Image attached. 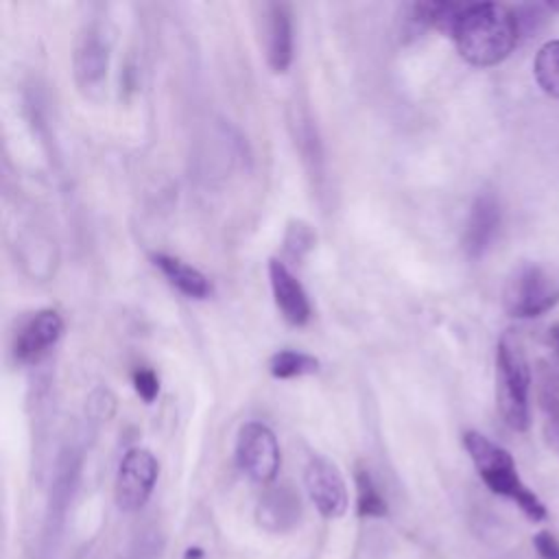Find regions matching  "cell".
Listing matches in <instances>:
<instances>
[{
	"label": "cell",
	"instance_id": "1",
	"mask_svg": "<svg viewBox=\"0 0 559 559\" xmlns=\"http://www.w3.org/2000/svg\"><path fill=\"white\" fill-rule=\"evenodd\" d=\"M520 37L515 9L498 2L465 4L452 31L459 55L476 68H491L504 61Z\"/></svg>",
	"mask_w": 559,
	"mask_h": 559
},
{
	"label": "cell",
	"instance_id": "2",
	"mask_svg": "<svg viewBox=\"0 0 559 559\" xmlns=\"http://www.w3.org/2000/svg\"><path fill=\"white\" fill-rule=\"evenodd\" d=\"M463 445H465L478 476L493 493L515 502L528 520H535V522L546 520L548 511H546L544 502L537 498L535 491H531L522 483L515 461L504 448H500L498 443H493L491 439H487L485 435H480L476 430H467L463 435Z\"/></svg>",
	"mask_w": 559,
	"mask_h": 559
},
{
	"label": "cell",
	"instance_id": "3",
	"mask_svg": "<svg viewBox=\"0 0 559 559\" xmlns=\"http://www.w3.org/2000/svg\"><path fill=\"white\" fill-rule=\"evenodd\" d=\"M496 404L511 430L531 426V367L515 330H507L496 347Z\"/></svg>",
	"mask_w": 559,
	"mask_h": 559
},
{
	"label": "cell",
	"instance_id": "4",
	"mask_svg": "<svg viewBox=\"0 0 559 559\" xmlns=\"http://www.w3.org/2000/svg\"><path fill=\"white\" fill-rule=\"evenodd\" d=\"M502 304L515 319H533L552 310L559 304V266L522 262L507 277Z\"/></svg>",
	"mask_w": 559,
	"mask_h": 559
},
{
	"label": "cell",
	"instance_id": "5",
	"mask_svg": "<svg viewBox=\"0 0 559 559\" xmlns=\"http://www.w3.org/2000/svg\"><path fill=\"white\" fill-rule=\"evenodd\" d=\"M236 463L255 483L275 480L282 465L275 432L262 421H247L236 437Z\"/></svg>",
	"mask_w": 559,
	"mask_h": 559
},
{
	"label": "cell",
	"instance_id": "6",
	"mask_svg": "<svg viewBox=\"0 0 559 559\" xmlns=\"http://www.w3.org/2000/svg\"><path fill=\"white\" fill-rule=\"evenodd\" d=\"M159 476V463L155 454L146 448H131L120 459L118 472H116V485L114 496L116 504L124 513L140 511L157 483Z\"/></svg>",
	"mask_w": 559,
	"mask_h": 559
},
{
	"label": "cell",
	"instance_id": "7",
	"mask_svg": "<svg viewBox=\"0 0 559 559\" xmlns=\"http://www.w3.org/2000/svg\"><path fill=\"white\" fill-rule=\"evenodd\" d=\"M304 485L312 504L323 518L336 520L345 515L349 496L345 478L334 461L321 454L310 456V461L304 467Z\"/></svg>",
	"mask_w": 559,
	"mask_h": 559
},
{
	"label": "cell",
	"instance_id": "8",
	"mask_svg": "<svg viewBox=\"0 0 559 559\" xmlns=\"http://www.w3.org/2000/svg\"><path fill=\"white\" fill-rule=\"evenodd\" d=\"M63 319L57 310L44 308L35 312L17 332L13 343V354L20 362L33 365L39 362L61 338Z\"/></svg>",
	"mask_w": 559,
	"mask_h": 559
},
{
	"label": "cell",
	"instance_id": "9",
	"mask_svg": "<svg viewBox=\"0 0 559 559\" xmlns=\"http://www.w3.org/2000/svg\"><path fill=\"white\" fill-rule=\"evenodd\" d=\"M502 223L500 201L493 192H480L467 214V223L463 229V249L467 258L478 260L491 247Z\"/></svg>",
	"mask_w": 559,
	"mask_h": 559
},
{
	"label": "cell",
	"instance_id": "10",
	"mask_svg": "<svg viewBox=\"0 0 559 559\" xmlns=\"http://www.w3.org/2000/svg\"><path fill=\"white\" fill-rule=\"evenodd\" d=\"M74 79L83 90H98L109 68V41L100 26H87L74 48L72 57Z\"/></svg>",
	"mask_w": 559,
	"mask_h": 559
},
{
	"label": "cell",
	"instance_id": "11",
	"mask_svg": "<svg viewBox=\"0 0 559 559\" xmlns=\"http://www.w3.org/2000/svg\"><path fill=\"white\" fill-rule=\"evenodd\" d=\"M301 520V500L290 485L269 487L255 504V522L262 531L280 535L293 531Z\"/></svg>",
	"mask_w": 559,
	"mask_h": 559
},
{
	"label": "cell",
	"instance_id": "12",
	"mask_svg": "<svg viewBox=\"0 0 559 559\" xmlns=\"http://www.w3.org/2000/svg\"><path fill=\"white\" fill-rule=\"evenodd\" d=\"M269 280L275 306L282 312V317L295 328L306 325L312 317V306L301 282L293 275V271L282 260L273 258L269 260Z\"/></svg>",
	"mask_w": 559,
	"mask_h": 559
},
{
	"label": "cell",
	"instance_id": "13",
	"mask_svg": "<svg viewBox=\"0 0 559 559\" xmlns=\"http://www.w3.org/2000/svg\"><path fill=\"white\" fill-rule=\"evenodd\" d=\"M264 50L273 72L284 74L293 63V15L284 2L264 4Z\"/></svg>",
	"mask_w": 559,
	"mask_h": 559
},
{
	"label": "cell",
	"instance_id": "14",
	"mask_svg": "<svg viewBox=\"0 0 559 559\" xmlns=\"http://www.w3.org/2000/svg\"><path fill=\"white\" fill-rule=\"evenodd\" d=\"M542 424L546 443L559 452V360L539 362V384H537Z\"/></svg>",
	"mask_w": 559,
	"mask_h": 559
},
{
	"label": "cell",
	"instance_id": "15",
	"mask_svg": "<svg viewBox=\"0 0 559 559\" xmlns=\"http://www.w3.org/2000/svg\"><path fill=\"white\" fill-rule=\"evenodd\" d=\"M151 260L162 271V275L186 297L205 299L212 295L210 280L199 269L186 264L183 260L168 255V253H153Z\"/></svg>",
	"mask_w": 559,
	"mask_h": 559
},
{
	"label": "cell",
	"instance_id": "16",
	"mask_svg": "<svg viewBox=\"0 0 559 559\" xmlns=\"http://www.w3.org/2000/svg\"><path fill=\"white\" fill-rule=\"evenodd\" d=\"M269 371L277 380H288V378L317 373L319 371V358H314L306 352H297V349H280L271 356Z\"/></svg>",
	"mask_w": 559,
	"mask_h": 559
},
{
	"label": "cell",
	"instance_id": "17",
	"mask_svg": "<svg viewBox=\"0 0 559 559\" xmlns=\"http://www.w3.org/2000/svg\"><path fill=\"white\" fill-rule=\"evenodd\" d=\"M465 4L459 2H443V0H432V2H415L411 7L413 17L426 26H435L439 31H448L452 35L454 24L461 15Z\"/></svg>",
	"mask_w": 559,
	"mask_h": 559
},
{
	"label": "cell",
	"instance_id": "18",
	"mask_svg": "<svg viewBox=\"0 0 559 559\" xmlns=\"http://www.w3.org/2000/svg\"><path fill=\"white\" fill-rule=\"evenodd\" d=\"M356 511L360 518H384L389 507L367 467L356 469Z\"/></svg>",
	"mask_w": 559,
	"mask_h": 559
},
{
	"label": "cell",
	"instance_id": "19",
	"mask_svg": "<svg viewBox=\"0 0 559 559\" xmlns=\"http://www.w3.org/2000/svg\"><path fill=\"white\" fill-rule=\"evenodd\" d=\"M533 72L537 85L552 98H559V39L548 41L537 50Z\"/></svg>",
	"mask_w": 559,
	"mask_h": 559
},
{
	"label": "cell",
	"instance_id": "20",
	"mask_svg": "<svg viewBox=\"0 0 559 559\" xmlns=\"http://www.w3.org/2000/svg\"><path fill=\"white\" fill-rule=\"evenodd\" d=\"M314 242H317V234L306 221H290L288 223L286 234H284V251L293 260L306 258L312 251Z\"/></svg>",
	"mask_w": 559,
	"mask_h": 559
},
{
	"label": "cell",
	"instance_id": "21",
	"mask_svg": "<svg viewBox=\"0 0 559 559\" xmlns=\"http://www.w3.org/2000/svg\"><path fill=\"white\" fill-rule=\"evenodd\" d=\"M166 539L157 528H144L129 544L124 559H159L164 552Z\"/></svg>",
	"mask_w": 559,
	"mask_h": 559
},
{
	"label": "cell",
	"instance_id": "22",
	"mask_svg": "<svg viewBox=\"0 0 559 559\" xmlns=\"http://www.w3.org/2000/svg\"><path fill=\"white\" fill-rule=\"evenodd\" d=\"M133 389L146 404H151L159 393V380H157L155 371L153 369L133 371Z\"/></svg>",
	"mask_w": 559,
	"mask_h": 559
},
{
	"label": "cell",
	"instance_id": "23",
	"mask_svg": "<svg viewBox=\"0 0 559 559\" xmlns=\"http://www.w3.org/2000/svg\"><path fill=\"white\" fill-rule=\"evenodd\" d=\"M533 546H535V552L539 555V559H559V539L552 533L539 531L533 537Z\"/></svg>",
	"mask_w": 559,
	"mask_h": 559
},
{
	"label": "cell",
	"instance_id": "24",
	"mask_svg": "<svg viewBox=\"0 0 559 559\" xmlns=\"http://www.w3.org/2000/svg\"><path fill=\"white\" fill-rule=\"evenodd\" d=\"M548 347L552 352V358L559 360V323H555L550 330H548Z\"/></svg>",
	"mask_w": 559,
	"mask_h": 559
},
{
	"label": "cell",
	"instance_id": "25",
	"mask_svg": "<svg viewBox=\"0 0 559 559\" xmlns=\"http://www.w3.org/2000/svg\"><path fill=\"white\" fill-rule=\"evenodd\" d=\"M183 559H203V550L199 546H190L183 555Z\"/></svg>",
	"mask_w": 559,
	"mask_h": 559
},
{
	"label": "cell",
	"instance_id": "26",
	"mask_svg": "<svg viewBox=\"0 0 559 559\" xmlns=\"http://www.w3.org/2000/svg\"><path fill=\"white\" fill-rule=\"evenodd\" d=\"M546 7H548L550 11H559V0H548Z\"/></svg>",
	"mask_w": 559,
	"mask_h": 559
}]
</instances>
